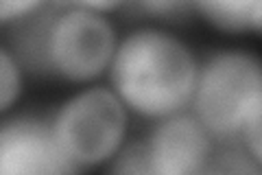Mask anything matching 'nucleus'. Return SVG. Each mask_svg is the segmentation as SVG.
<instances>
[{
    "label": "nucleus",
    "instance_id": "obj_2",
    "mask_svg": "<svg viewBox=\"0 0 262 175\" xmlns=\"http://www.w3.org/2000/svg\"><path fill=\"white\" fill-rule=\"evenodd\" d=\"M9 44L29 77L79 88L105 79L120 33L112 15L46 5L9 29Z\"/></svg>",
    "mask_w": 262,
    "mask_h": 175
},
{
    "label": "nucleus",
    "instance_id": "obj_4",
    "mask_svg": "<svg viewBox=\"0 0 262 175\" xmlns=\"http://www.w3.org/2000/svg\"><path fill=\"white\" fill-rule=\"evenodd\" d=\"M53 131L75 173L107 169L127 143L131 114L107 83L79 86L51 112Z\"/></svg>",
    "mask_w": 262,
    "mask_h": 175
},
{
    "label": "nucleus",
    "instance_id": "obj_6",
    "mask_svg": "<svg viewBox=\"0 0 262 175\" xmlns=\"http://www.w3.org/2000/svg\"><path fill=\"white\" fill-rule=\"evenodd\" d=\"M142 140L149 175L208 173L219 145L190 110L151 123Z\"/></svg>",
    "mask_w": 262,
    "mask_h": 175
},
{
    "label": "nucleus",
    "instance_id": "obj_7",
    "mask_svg": "<svg viewBox=\"0 0 262 175\" xmlns=\"http://www.w3.org/2000/svg\"><path fill=\"white\" fill-rule=\"evenodd\" d=\"M196 18L223 35H258L262 0H192Z\"/></svg>",
    "mask_w": 262,
    "mask_h": 175
},
{
    "label": "nucleus",
    "instance_id": "obj_11",
    "mask_svg": "<svg viewBox=\"0 0 262 175\" xmlns=\"http://www.w3.org/2000/svg\"><path fill=\"white\" fill-rule=\"evenodd\" d=\"M51 5H57V7H79V9L114 15V13H118L122 9H127L129 0H51Z\"/></svg>",
    "mask_w": 262,
    "mask_h": 175
},
{
    "label": "nucleus",
    "instance_id": "obj_9",
    "mask_svg": "<svg viewBox=\"0 0 262 175\" xmlns=\"http://www.w3.org/2000/svg\"><path fill=\"white\" fill-rule=\"evenodd\" d=\"M127 9L140 15L142 22H158L168 27L194 15L192 0H129Z\"/></svg>",
    "mask_w": 262,
    "mask_h": 175
},
{
    "label": "nucleus",
    "instance_id": "obj_5",
    "mask_svg": "<svg viewBox=\"0 0 262 175\" xmlns=\"http://www.w3.org/2000/svg\"><path fill=\"white\" fill-rule=\"evenodd\" d=\"M0 175H75L57 145L51 112L13 110L0 119Z\"/></svg>",
    "mask_w": 262,
    "mask_h": 175
},
{
    "label": "nucleus",
    "instance_id": "obj_1",
    "mask_svg": "<svg viewBox=\"0 0 262 175\" xmlns=\"http://www.w3.org/2000/svg\"><path fill=\"white\" fill-rule=\"evenodd\" d=\"M199 60L173 27L140 22L120 33L105 83L131 119L155 123L190 107Z\"/></svg>",
    "mask_w": 262,
    "mask_h": 175
},
{
    "label": "nucleus",
    "instance_id": "obj_3",
    "mask_svg": "<svg viewBox=\"0 0 262 175\" xmlns=\"http://www.w3.org/2000/svg\"><path fill=\"white\" fill-rule=\"evenodd\" d=\"M216 143H238L262 164V64L245 46H221L199 60L188 107Z\"/></svg>",
    "mask_w": 262,
    "mask_h": 175
},
{
    "label": "nucleus",
    "instance_id": "obj_8",
    "mask_svg": "<svg viewBox=\"0 0 262 175\" xmlns=\"http://www.w3.org/2000/svg\"><path fill=\"white\" fill-rule=\"evenodd\" d=\"M27 79L29 72L24 70L13 48L0 42V119L18 110L27 90Z\"/></svg>",
    "mask_w": 262,
    "mask_h": 175
},
{
    "label": "nucleus",
    "instance_id": "obj_10",
    "mask_svg": "<svg viewBox=\"0 0 262 175\" xmlns=\"http://www.w3.org/2000/svg\"><path fill=\"white\" fill-rule=\"evenodd\" d=\"M51 0H0V27L11 29L37 11H42Z\"/></svg>",
    "mask_w": 262,
    "mask_h": 175
}]
</instances>
